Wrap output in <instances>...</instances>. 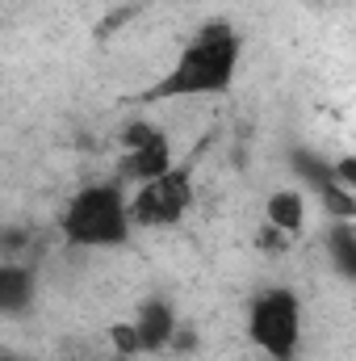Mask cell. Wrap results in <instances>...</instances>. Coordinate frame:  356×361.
I'll return each mask as SVG.
<instances>
[{"label": "cell", "instance_id": "obj_8", "mask_svg": "<svg viewBox=\"0 0 356 361\" xmlns=\"http://www.w3.org/2000/svg\"><path fill=\"white\" fill-rule=\"evenodd\" d=\"M265 219H268L272 231H281L285 240H293L306 227V197L298 189H276L265 202Z\"/></svg>", "mask_w": 356, "mask_h": 361}, {"label": "cell", "instance_id": "obj_2", "mask_svg": "<svg viewBox=\"0 0 356 361\" xmlns=\"http://www.w3.org/2000/svg\"><path fill=\"white\" fill-rule=\"evenodd\" d=\"M130 231L134 223L122 185H84L59 214V235L72 248H122Z\"/></svg>", "mask_w": 356, "mask_h": 361}, {"label": "cell", "instance_id": "obj_6", "mask_svg": "<svg viewBox=\"0 0 356 361\" xmlns=\"http://www.w3.org/2000/svg\"><path fill=\"white\" fill-rule=\"evenodd\" d=\"M130 328H134V336H139V353L168 349V345H172V336H177V311H172L168 302L151 298V302H143V307H139V315L130 319Z\"/></svg>", "mask_w": 356, "mask_h": 361}, {"label": "cell", "instance_id": "obj_5", "mask_svg": "<svg viewBox=\"0 0 356 361\" xmlns=\"http://www.w3.org/2000/svg\"><path fill=\"white\" fill-rule=\"evenodd\" d=\"M168 169H177L168 135H164V130H155L151 122H134V126L126 130L122 177H130L134 185H143V180L160 177V173H168Z\"/></svg>", "mask_w": 356, "mask_h": 361}, {"label": "cell", "instance_id": "obj_4", "mask_svg": "<svg viewBox=\"0 0 356 361\" xmlns=\"http://www.w3.org/2000/svg\"><path fill=\"white\" fill-rule=\"evenodd\" d=\"M126 202H130L134 227H177L193 210V180L180 169H168L160 177L143 180L134 193H126Z\"/></svg>", "mask_w": 356, "mask_h": 361}, {"label": "cell", "instance_id": "obj_3", "mask_svg": "<svg viewBox=\"0 0 356 361\" xmlns=\"http://www.w3.org/2000/svg\"><path fill=\"white\" fill-rule=\"evenodd\" d=\"M248 341L268 361H293L302 345V298L285 286L256 294L248 307Z\"/></svg>", "mask_w": 356, "mask_h": 361}, {"label": "cell", "instance_id": "obj_1", "mask_svg": "<svg viewBox=\"0 0 356 361\" xmlns=\"http://www.w3.org/2000/svg\"><path fill=\"white\" fill-rule=\"evenodd\" d=\"M243 59V42L235 34V25L227 21H210L201 25L189 47H180L177 63L143 92V101H184V97H218L235 85Z\"/></svg>", "mask_w": 356, "mask_h": 361}, {"label": "cell", "instance_id": "obj_7", "mask_svg": "<svg viewBox=\"0 0 356 361\" xmlns=\"http://www.w3.org/2000/svg\"><path fill=\"white\" fill-rule=\"evenodd\" d=\"M38 294V277L30 265H17V261H0V315H21L30 311Z\"/></svg>", "mask_w": 356, "mask_h": 361}, {"label": "cell", "instance_id": "obj_9", "mask_svg": "<svg viewBox=\"0 0 356 361\" xmlns=\"http://www.w3.org/2000/svg\"><path fill=\"white\" fill-rule=\"evenodd\" d=\"M327 244H331L327 252H331V261H336L340 277H356V227L352 223H336Z\"/></svg>", "mask_w": 356, "mask_h": 361}]
</instances>
